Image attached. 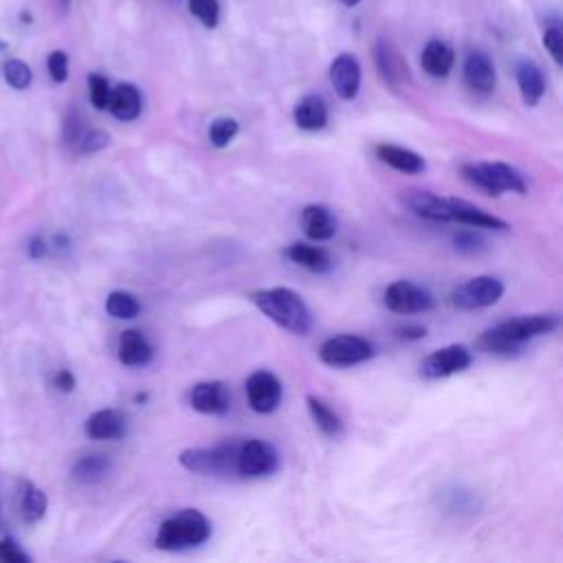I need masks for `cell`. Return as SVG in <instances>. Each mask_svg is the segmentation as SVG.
I'll list each match as a JSON object with an SVG mask.
<instances>
[{
  "instance_id": "8992f818",
  "label": "cell",
  "mask_w": 563,
  "mask_h": 563,
  "mask_svg": "<svg viewBox=\"0 0 563 563\" xmlns=\"http://www.w3.org/2000/svg\"><path fill=\"white\" fill-rule=\"evenodd\" d=\"M432 223H456L462 227L493 229V231L509 229V223H506V220L489 214L487 209H482L469 201H462V198H451V196H440V194L434 201Z\"/></svg>"
},
{
  "instance_id": "7a4b0ae2",
  "label": "cell",
  "mask_w": 563,
  "mask_h": 563,
  "mask_svg": "<svg viewBox=\"0 0 563 563\" xmlns=\"http://www.w3.org/2000/svg\"><path fill=\"white\" fill-rule=\"evenodd\" d=\"M249 300L264 317H269L280 328L289 330L291 335L306 337L311 333L313 315L300 293L286 289V286H275V289L253 291Z\"/></svg>"
},
{
  "instance_id": "7bdbcfd3",
  "label": "cell",
  "mask_w": 563,
  "mask_h": 563,
  "mask_svg": "<svg viewBox=\"0 0 563 563\" xmlns=\"http://www.w3.org/2000/svg\"><path fill=\"white\" fill-rule=\"evenodd\" d=\"M53 245L58 247V249H66V247H69V238L62 236V234H58V236L53 238Z\"/></svg>"
},
{
  "instance_id": "ac0fdd59",
  "label": "cell",
  "mask_w": 563,
  "mask_h": 563,
  "mask_svg": "<svg viewBox=\"0 0 563 563\" xmlns=\"http://www.w3.org/2000/svg\"><path fill=\"white\" fill-rule=\"evenodd\" d=\"M84 432L91 440H121L128 434V418L119 410H99L86 418Z\"/></svg>"
},
{
  "instance_id": "bcb514c9",
  "label": "cell",
  "mask_w": 563,
  "mask_h": 563,
  "mask_svg": "<svg viewBox=\"0 0 563 563\" xmlns=\"http://www.w3.org/2000/svg\"><path fill=\"white\" fill-rule=\"evenodd\" d=\"M0 522H3V511H0Z\"/></svg>"
},
{
  "instance_id": "4dcf8cb0",
  "label": "cell",
  "mask_w": 563,
  "mask_h": 563,
  "mask_svg": "<svg viewBox=\"0 0 563 563\" xmlns=\"http://www.w3.org/2000/svg\"><path fill=\"white\" fill-rule=\"evenodd\" d=\"M3 73H5L7 84L11 88H16V91H25V88L31 86L33 73L22 60H7L3 66Z\"/></svg>"
},
{
  "instance_id": "ab89813d",
  "label": "cell",
  "mask_w": 563,
  "mask_h": 563,
  "mask_svg": "<svg viewBox=\"0 0 563 563\" xmlns=\"http://www.w3.org/2000/svg\"><path fill=\"white\" fill-rule=\"evenodd\" d=\"M396 335L403 341H421L427 335V328L421 324H407L396 330Z\"/></svg>"
},
{
  "instance_id": "b9f144b4",
  "label": "cell",
  "mask_w": 563,
  "mask_h": 563,
  "mask_svg": "<svg viewBox=\"0 0 563 563\" xmlns=\"http://www.w3.org/2000/svg\"><path fill=\"white\" fill-rule=\"evenodd\" d=\"M47 242H44V238H40V236H36V238H31V242H29V256L31 258H44L47 256Z\"/></svg>"
},
{
  "instance_id": "4fadbf2b",
  "label": "cell",
  "mask_w": 563,
  "mask_h": 563,
  "mask_svg": "<svg viewBox=\"0 0 563 563\" xmlns=\"http://www.w3.org/2000/svg\"><path fill=\"white\" fill-rule=\"evenodd\" d=\"M187 401L194 412L203 416H227L231 412V390L225 381L196 383Z\"/></svg>"
},
{
  "instance_id": "484cf974",
  "label": "cell",
  "mask_w": 563,
  "mask_h": 563,
  "mask_svg": "<svg viewBox=\"0 0 563 563\" xmlns=\"http://www.w3.org/2000/svg\"><path fill=\"white\" fill-rule=\"evenodd\" d=\"M306 407H308V414H311L315 427L328 438H339L344 434V423H341L339 414L330 407L322 396H315V394H308L306 396Z\"/></svg>"
},
{
  "instance_id": "3957f363",
  "label": "cell",
  "mask_w": 563,
  "mask_h": 563,
  "mask_svg": "<svg viewBox=\"0 0 563 563\" xmlns=\"http://www.w3.org/2000/svg\"><path fill=\"white\" fill-rule=\"evenodd\" d=\"M209 537H212V522L207 520V515L196 509H183L159 526L154 546L165 553H181L207 544Z\"/></svg>"
},
{
  "instance_id": "4316f807",
  "label": "cell",
  "mask_w": 563,
  "mask_h": 563,
  "mask_svg": "<svg viewBox=\"0 0 563 563\" xmlns=\"http://www.w3.org/2000/svg\"><path fill=\"white\" fill-rule=\"evenodd\" d=\"M110 467H113V462H110L108 456L88 454L75 462L71 469V476L75 482H80V484H97L108 476Z\"/></svg>"
},
{
  "instance_id": "60d3db41",
  "label": "cell",
  "mask_w": 563,
  "mask_h": 563,
  "mask_svg": "<svg viewBox=\"0 0 563 563\" xmlns=\"http://www.w3.org/2000/svg\"><path fill=\"white\" fill-rule=\"evenodd\" d=\"M55 388H58L60 392H73L75 390V374L71 370H60L58 374H55Z\"/></svg>"
},
{
  "instance_id": "8d00e7d4",
  "label": "cell",
  "mask_w": 563,
  "mask_h": 563,
  "mask_svg": "<svg viewBox=\"0 0 563 563\" xmlns=\"http://www.w3.org/2000/svg\"><path fill=\"white\" fill-rule=\"evenodd\" d=\"M544 47L550 53V58L555 60V64L563 62V36H561V29L555 27H548L544 33Z\"/></svg>"
},
{
  "instance_id": "d590c367",
  "label": "cell",
  "mask_w": 563,
  "mask_h": 563,
  "mask_svg": "<svg viewBox=\"0 0 563 563\" xmlns=\"http://www.w3.org/2000/svg\"><path fill=\"white\" fill-rule=\"evenodd\" d=\"M480 229H473V227H469V229H465V231H460V234H456V238H454V245H456V251H460V253H478V251H482V247H484V238L478 234Z\"/></svg>"
},
{
  "instance_id": "f546056e",
  "label": "cell",
  "mask_w": 563,
  "mask_h": 563,
  "mask_svg": "<svg viewBox=\"0 0 563 563\" xmlns=\"http://www.w3.org/2000/svg\"><path fill=\"white\" fill-rule=\"evenodd\" d=\"M240 132V124L238 119L234 117H218L212 121V126H209V143H212L214 148L223 150L227 148L231 141L238 137Z\"/></svg>"
},
{
  "instance_id": "74e56055",
  "label": "cell",
  "mask_w": 563,
  "mask_h": 563,
  "mask_svg": "<svg viewBox=\"0 0 563 563\" xmlns=\"http://www.w3.org/2000/svg\"><path fill=\"white\" fill-rule=\"evenodd\" d=\"M84 135V124H82V117L71 113L64 121V141L69 143V146H77V141Z\"/></svg>"
},
{
  "instance_id": "277c9868",
  "label": "cell",
  "mask_w": 563,
  "mask_h": 563,
  "mask_svg": "<svg viewBox=\"0 0 563 563\" xmlns=\"http://www.w3.org/2000/svg\"><path fill=\"white\" fill-rule=\"evenodd\" d=\"M462 179L471 183L476 190L489 196H502L506 192L524 196L528 192V185L524 174L513 168L511 163L502 161H478L462 165Z\"/></svg>"
},
{
  "instance_id": "2e32d148",
  "label": "cell",
  "mask_w": 563,
  "mask_h": 563,
  "mask_svg": "<svg viewBox=\"0 0 563 563\" xmlns=\"http://www.w3.org/2000/svg\"><path fill=\"white\" fill-rule=\"evenodd\" d=\"M302 229L308 240L326 242L337 236L339 223L337 216L333 214V209L315 203V205H306L302 209Z\"/></svg>"
},
{
  "instance_id": "1f68e13d",
  "label": "cell",
  "mask_w": 563,
  "mask_h": 563,
  "mask_svg": "<svg viewBox=\"0 0 563 563\" xmlns=\"http://www.w3.org/2000/svg\"><path fill=\"white\" fill-rule=\"evenodd\" d=\"M187 5H190L192 14L201 20L207 29L218 27V20H220L218 0H187Z\"/></svg>"
},
{
  "instance_id": "5b68a950",
  "label": "cell",
  "mask_w": 563,
  "mask_h": 563,
  "mask_svg": "<svg viewBox=\"0 0 563 563\" xmlns=\"http://www.w3.org/2000/svg\"><path fill=\"white\" fill-rule=\"evenodd\" d=\"M240 443H220L214 447H192L181 451L179 465L196 476L229 478L236 476V456Z\"/></svg>"
},
{
  "instance_id": "f1b7e54d",
  "label": "cell",
  "mask_w": 563,
  "mask_h": 563,
  "mask_svg": "<svg viewBox=\"0 0 563 563\" xmlns=\"http://www.w3.org/2000/svg\"><path fill=\"white\" fill-rule=\"evenodd\" d=\"M47 495H44L42 489H38L36 484L27 482L25 487H22V502H20V509L22 515H25L27 522H40L44 513H47Z\"/></svg>"
},
{
  "instance_id": "836d02e7",
  "label": "cell",
  "mask_w": 563,
  "mask_h": 563,
  "mask_svg": "<svg viewBox=\"0 0 563 563\" xmlns=\"http://www.w3.org/2000/svg\"><path fill=\"white\" fill-rule=\"evenodd\" d=\"M110 143V137L104 130H84V135L77 141V152L80 154H93L104 150Z\"/></svg>"
},
{
  "instance_id": "6da1fadb",
  "label": "cell",
  "mask_w": 563,
  "mask_h": 563,
  "mask_svg": "<svg viewBox=\"0 0 563 563\" xmlns=\"http://www.w3.org/2000/svg\"><path fill=\"white\" fill-rule=\"evenodd\" d=\"M559 324L561 319L557 313L517 315L484 330L476 341V348L495 357H517L522 355L528 341L555 333Z\"/></svg>"
},
{
  "instance_id": "d6986e66",
  "label": "cell",
  "mask_w": 563,
  "mask_h": 563,
  "mask_svg": "<svg viewBox=\"0 0 563 563\" xmlns=\"http://www.w3.org/2000/svg\"><path fill=\"white\" fill-rule=\"evenodd\" d=\"M374 60H377V69L385 84H390L392 88H399L410 80V71H407L403 55L392 42L379 40L377 47H374Z\"/></svg>"
},
{
  "instance_id": "9a60e30c",
  "label": "cell",
  "mask_w": 563,
  "mask_h": 563,
  "mask_svg": "<svg viewBox=\"0 0 563 563\" xmlns=\"http://www.w3.org/2000/svg\"><path fill=\"white\" fill-rule=\"evenodd\" d=\"M462 75H465L467 86L478 95L493 93L495 84H498V73H495V66L484 51H471L467 55Z\"/></svg>"
},
{
  "instance_id": "9c48e42d",
  "label": "cell",
  "mask_w": 563,
  "mask_h": 563,
  "mask_svg": "<svg viewBox=\"0 0 563 563\" xmlns=\"http://www.w3.org/2000/svg\"><path fill=\"white\" fill-rule=\"evenodd\" d=\"M504 291L506 286L500 278H495V275H478V278H471L469 282L460 284L451 293V306L465 313L482 311V308L498 304L504 297Z\"/></svg>"
},
{
  "instance_id": "83f0119b",
  "label": "cell",
  "mask_w": 563,
  "mask_h": 563,
  "mask_svg": "<svg viewBox=\"0 0 563 563\" xmlns=\"http://www.w3.org/2000/svg\"><path fill=\"white\" fill-rule=\"evenodd\" d=\"M106 313L115 319H137L141 315V302L137 295H132L128 291H113L106 297Z\"/></svg>"
},
{
  "instance_id": "ba28073f",
  "label": "cell",
  "mask_w": 563,
  "mask_h": 563,
  "mask_svg": "<svg viewBox=\"0 0 563 563\" xmlns=\"http://www.w3.org/2000/svg\"><path fill=\"white\" fill-rule=\"evenodd\" d=\"M374 355H377L374 344L359 335L330 337L319 348V359L328 368H352L370 361Z\"/></svg>"
},
{
  "instance_id": "e575fe53",
  "label": "cell",
  "mask_w": 563,
  "mask_h": 563,
  "mask_svg": "<svg viewBox=\"0 0 563 563\" xmlns=\"http://www.w3.org/2000/svg\"><path fill=\"white\" fill-rule=\"evenodd\" d=\"M47 69L55 84H64L69 80V55L64 51H53L47 60Z\"/></svg>"
},
{
  "instance_id": "30bf717a",
  "label": "cell",
  "mask_w": 563,
  "mask_h": 563,
  "mask_svg": "<svg viewBox=\"0 0 563 563\" xmlns=\"http://www.w3.org/2000/svg\"><path fill=\"white\" fill-rule=\"evenodd\" d=\"M383 302L396 315H423L436 306L434 295L410 280L392 282L383 293Z\"/></svg>"
},
{
  "instance_id": "52a82bcc",
  "label": "cell",
  "mask_w": 563,
  "mask_h": 563,
  "mask_svg": "<svg viewBox=\"0 0 563 563\" xmlns=\"http://www.w3.org/2000/svg\"><path fill=\"white\" fill-rule=\"evenodd\" d=\"M280 469V454L269 440L251 438L238 445L236 456V476L247 480L269 478Z\"/></svg>"
},
{
  "instance_id": "ffe728a7",
  "label": "cell",
  "mask_w": 563,
  "mask_h": 563,
  "mask_svg": "<svg viewBox=\"0 0 563 563\" xmlns=\"http://www.w3.org/2000/svg\"><path fill=\"white\" fill-rule=\"evenodd\" d=\"M377 157L388 165V168L401 174L416 176L427 170V161L421 157V154L410 148L394 146V143H381V146H377Z\"/></svg>"
},
{
  "instance_id": "8fae6325",
  "label": "cell",
  "mask_w": 563,
  "mask_h": 563,
  "mask_svg": "<svg viewBox=\"0 0 563 563\" xmlns=\"http://www.w3.org/2000/svg\"><path fill=\"white\" fill-rule=\"evenodd\" d=\"M471 366H473L471 348L462 344H451L440 350H434L432 355H427L421 366V374L429 381H438V379L454 377V374L465 372Z\"/></svg>"
},
{
  "instance_id": "7402d4cb",
  "label": "cell",
  "mask_w": 563,
  "mask_h": 563,
  "mask_svg": "<svg viewBox=\"0 0 563 563\" xmlns=\"http://www.w3.org/2000/svg\"><path fill=\"white\" fill-rule=\"evenodd\" d=\"M295 126L306 132H319L328 124V106L319 95H306L295 104L293 110Z\"/></svg>"
},
{
  "instance_id": "f6af8a7d",
  "label": "cell",
  "mask_w": 563,
  "mask_h": 563,
  "mask_svg": "<svg viewBox=\"0 0 563 563\" xmlns=\"http://www.w3.org/2000/svg\"><path fill=\"white\" fill-rule=\"evenodd\" d=\"M135 401H137V403H146V401H148V394H137Z\"/></svg>"
},
{
  "instance_id": "d4e9b609",
  "label": "cell",
  "mask_w": 563,
  "mask_h": 563,
  "mask_svg": "<svg viewBox=\"0 0 563 563\" xmlns=\"http://www.w3.org/2000/svg\"><path fill=\"white\" fill-rule=\"evenodd\" d=\"M421 62H423V69L427 71V75L443 80V77H447L451 73V69H454L456 55L447 42L432 40V42H427V47L423 49Z\"/></svg>"
},
{
  "instance_id": "ee69618b",
  "label": "cell",
  "mask_w": 563,
  "mask_h": 563,
  "mask_svg": "<svg viewBox=\"0 0 563 563\" xmlns=\"http://www.w3.org/2000/svg\"><path fill=\"white\" fill-rule=\"evenodd\" d=\"M341 3H344L346 7H355V5L361 3V0H341Z\"/></svg>"
},
{
  "instance_id": "d6a6232c",
  "label": "cell",
  "mask_w": 563,
  "mask_h": 563,
  "mask_svg": "<svg viewBox=\"0 0 563 563\" xmlns=\"http://www.w3.org/2000/svg\"><path fill=\"white\" fill-rule=\"evenodd\" d=\"M88 95H91V104L97 110H106L108 108V99H110V84L104 75L99 73H91L88 75Z\"/></svg>"
},
{
  "instance_id": "7c38bea8",
  "label": "cell",
  "mask_w": 563,
  "mask_h": 563,
  "mask_svg": "<svg viewBox=\"0 0 563 563\" xmlns=\"http://www.w3.org/2000/svg\"><path fill=\"white\" fill-rule=\"evenodd\" d=\"M247 401L256 414H273L282 403V383L269 370L253 372L247 379Z\"/></svg>"
},
{
  "instance_id": "cb8c5ba5",
  "label": "cell",
  "mask_w": 563,
  "mask_h": 563,
  "mask_svg": "<svg viewBox=\"0 0 563 563\" xmlns=\"http://www.w3.org/2000/svg\"><path fill=\"white\" fill-rule=\"evenodd\" d=\"M517 86H520L524 104L533 108L542 102V97L546 93V77L535 62L524 60L517 64Z\"/></svg>"
},
{
  "instance_id": "603a6c76",
  "label": "cell",
  "mask_w": 563,
  "mask_h": 563,
  "mask_svg": "<svg viewBox=\"0 0 563 563\" xmlns=\"http://www.w3.org/2000/svg\"><path fill=\"white\" fill-rule=\"evenodd\" d=\"M143 99L135 84H119L110 88L108 110L119 121H135L141 115Z\"/></svg>"
},
{
  "instance_id": "44dd1931",
  "label": "cell",
  "mask_w": 563,
  "mask_h": 563,
  "mask_svg": "<svg viewBox=\"0 0 563 563\" xmlns=\"http://www.w3.org/2000/svg\"><path fill=\"white\" fill-rule=\"evenodd\" d=\"M284 256L289 258L297 267H302L311 273L324 275L333 271V258L324 247H315V245H306V242H293L291 247H286Z\"/></svg>"
},
{
  "instance_id": "f35d334b",
  "label": "cell",
  "mask_w": 563,
  "mask_h": 563,
  "mask_svg": "<svg viewBox=\"0 0 563 563\" xmlns=\"http://www.w3.org/2000/svg\"><path fill=\"white\" fill-rule=\"evenodd\" d=\"M0 561H5V563H29V557L22 553L20 546H16L14 542L5 539V542H0Z\"/></svg>"
},
{
  "instance_id": "5bb4252c",
  "label": "cell",
  "mask_w": 563,
  "mask_h": 563,
  "mask_svg": "<svg viewBox=\"0 0 563 563\" xmlns=\"http://www.w3.org/2000/svg\"><path fill=\"white\" fill-rule=\"evenodd\" d=\"M330 84H333L335 93L344 99V102H352L357 99L359 88H361V64L352 53H341L330 64Z\"/></svg>"
},
{
  "instance_id": "e0dca14e",
  "label": "cell",
  "mask_w": 563,
  "mask_h": 563,
  "mask_svg": "<svg viewBox=\"0 0 563 563\" xmlns=\"http://www.w3.org/2000/svg\"><path fill=\"white\" fill-rule=\"evenodd\" d=\"M117 357L126 368H146L154 359V348L141 330L130 328L119 335Z\"/></svg>"
}]
</instances>
